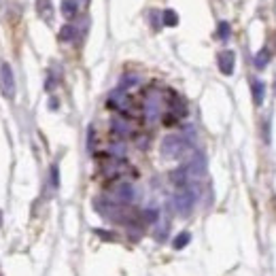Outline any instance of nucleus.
<instances>
[{
	"instance_id": "7ed1b4c3",
	"label": "nucleus",
	"mask_w": 276,
	"mask_h": 276,
	"mask_svg": "<svg viewBox=\"0 0 276 276\" xmlns=\"http://www.w3.org/2000/svg\"><path fill=\"white\" fill-rule=\"evenodd\" d=\"M0 88H2V93L9 100L15 98V79H13V70L6 62L0 66Z\"/></svg>"
},
{
	"instance_id": "6ab92c4d",
	"label": "nucleus",
	"mask_w": 276,
	"mask_h": 276,
	"mask_svg": "<svg viewBox=\"0 0 276 276\" xmlns=\"http://www.w3.org/2000/svg\"><path fill=\"white\" fill-rule=\"evenodd\" d=\"M274 90H276V83H274Z\"/></svg>"
},
{
	"instance_id": "f8f14e48",
	"label": "nucleus",
	"mask_w": 276,
	"mask_h": 276,
	"mask_svg": "<svg viewBox=\"0 0 276 276\" xmlns=\"http://www.w3.org/2000/svg\"><path fill=\"white\" fill-rule=\"evenodd\" d=\"M189 240H191V234H189V232H181V234L177 236V238L172 240V247H175L177 251H181V249H185V247H187Z\"/></svg>"
},
{
	"instance_id": "2eb2a0df",
	"label": "nucleus",
	"mask_w": 276,
	"mask_h": 276,
	"mask_svg": "<svg viewBox=\"0 0 276 276\" xmlns=\"http://www.w3.org/2000/svg\"><path fill=\"white\" fill-rule=\"evenodd\" d=\"M51 183H53V187H58L60 185V170H58V166H51Z\"/></svg>"
},
{
	"instance_id": "ddd939ff",
	"label": "nucleus",
	"mask_w": 276,
	"mask_h": 276,
	"mask_svg": "<svg viewBox=\"0 0 276 276\" xmlns=\"http://www.w3.org/2000/svg\"><path fill=\"white\" fill-rule=\"evenodd\" d=\"M230 34H232L230 23H227V21H221L219 28H217V36L221 38V41H227V38H230Z\"/></svg>"
},
{
	"instance_id": "9d476101",
	"label": "nucleus",
	"mask_w": 276,
	"mask_h": 276,
	"mask_svg": "<svg viewBox=\"0 0 276 276\" xmlns=\"http://www.w3.org/2000/svg\"><path fill=\"white\" fill-rule=\"evenodd\" d=\"M162 23H164V26H168V28H175L177 23H179V15H177V11H172V9H164V13H162Z\"/></svg>"
},
{
	"instance_id": "6e6552de",
	"label": "nucleus",
	"mask_w": 276,
	"mask_h": 276,
	"mask_svg": "<svg viewBox=\"0 0 276 276\" xmlns=\"http://www.w3.org/2000/svg\"><path fill=\"white\" fill-rule=\"evenodd\" d=\"M75 36H77V30H75V26H70V23L62 26V28H60V32H58V38H60L62 43H70V41H75Z\"/></svg>"
},
{
	"instance_id": "f257e3e1",
	"label": "nucleus",
	"mask_w": 276,
	"mask_h": 276,
	"mask_svg": "<svg viewBox=\"0 0 276 276\" xmlns=\"http://www.w3.org/2000/svg\"><path fill=\"white\" fill-rule=\"evenodd\" d=\"M187 149V143L183 136H177V134H170V136H166L162 140V155L168 157V160H177L185 153Z\"/></svg>"
},
{
	"instance_id": "0eeeda50",
	"label": "nucleus",
	"mask_w": 276,
	"mask_h": 276,
	"mask_svg": "<svg viewBox=\"0 0 276 276\" xmlns=\"http://www.w3.org/2000/svg\"><path fill=\"white\" fill-rule=\"evenodd\" d=\"M36 11H38V15H41L45 21L53 19V4H51V0H36Z\"/></svg>"
},
{
	"instance_id": "a211bd4d",
	"label": "nucleus",
	"mask_w": 276,
	"mask_h": 276,
	"mask_svg": "<svg viewBox=\"0 0 276 276\" xmlns=\"http://www.w3.org/2000/svg\"><path fill=\"white\" fill-rule=\"evenodd\" d=\"M151 19H153V26H155V30H157V28H160V26H157V13H155V11L151 13Z\"/></svg>"
},
{
	"instance_id": "1a4fd4ad",
	"label": "nucleus",
	"mask_w": 276,
	"mask_h": 276,
	"mask_svg": "<svg viewBox=\"0 0 276 276\" xmlns=\"http://www.w3.org/2000/svg\"><path fill=\"white\" fill-rule=\"evenodd\" d=\"M77 2H75V0H62V15H64V17L66 19H73L75 17V15H77Z\"/></svg>"
},
{
	"instance_id": "4468645a",
	"label": "nucleus",
	"mask_w": 276,
	"mask_h": 276,
	"mask_svg": "<svg viewBox=\"0 0 276 276\" xmlns=\"http://www.w3.org/2000/svg\"><path fill=\"white\" fill-rule=\"evenodd\" d=\"M113 130H115L117 134H121V136H125V134H130L128 123H123L121 119H115V121H113Z\"/></svg>"
},
{
	"instance_id": "423d86ee",
	"label": "nucleus",
	"mask_w": 276,
	"mask_h": 276,
	"mask_svg": "<svg viewBox=\"0 0 276 276\" xmlns=\"http://www.w3.org/2000/svg\"><path fill=\"white\" fill-rule=\"evenodd\" d=\"M251 92H253L255 106H262L264 104V96H266V83H262L259 79H251Z\"/></svg>"
},
{
	"instance_id": "dca6fc26",
	"label": "nucleus",
	"mask_w": 276,
	"mask_h": 276,
	"mask_svg": "<svg viewBox=\"0 0 276 276\" xmlns=\"http://www.w3.org/2000/svg\"><path fill=\"white\" fill-rule=\"evenodd\" d=\"M134 83H138L136 77H125V79H123V85H134Z\"/></svg>"
},
{
	"instance_id": "f03ea898",
	"label": "nucleus",
	"mask_w": 276,
	"mask_h": 276,
	"mask_svg": "<svg viewBox=\"0 0 276 276\" xmlns=\"http://www.w3.org/2000/svg\"><path fill=\"white\" fill-rule=\"evenodd\" d=\"M193 204H195V193L191 191V189H181V191L175 195V206L183 217L191 212Z\"/></svg>"
},
{
	"instance_id": "39448f33",
	"label": "nucleus",
	"mask_w": 276,
	"mask_h": 276,
	"mask_svg": "<svg viewBox=\"0 0 276 276\" xmlns=\"http://www.w3.org/2000/svg\"><path fill=\"white\" fill-rule=\"evenodd\" d=\"M217 64H219L221 73H223L225 77H230L234 73V68H236V55H234V51H230V49L221 51L217 55Z\"/></svg>"
},
{
	"instance_id": "9b49d317",
	"label": "nucleus",
	"mask_w": 276,
	"mask_h": 276,
	"mask_svg": "<svg viewBox=\"0 0 276 276\" xmlns=\"http://www.w3.org/2000/svg\"><path fill=\"white\" fill-rule=\"evenodd\" d=\"M268 64H270V51H268V49H259L257 55H255V68L264 70Z\"/></svg>"
},
{
	"instance_id": "20e7f679",
	"label": "nucleus",
	"mask_w": 276,
	"mask_h": 276,
	"mask_svg": "<svg viewBox=\"0 0 276 276\" xmlns=\"http://www.w3.org/2000/svg\"><path fill=\"white\" fill-rule=\"evenodd\" d=\"M134 198H136V191H134V187H132L130 183H119V185H115V189H113V200H115V202L130 204V202H134Z\"/></svg>"
},
{
	"instance_id": "f3484780",
	"label": "nucleus",
	"mask_w": 276,
	"mask_h": 276,
	"mask_svg": "<svg viewBox=\"0 0 276 276\" xmlns=\"http://www.w3.org/2000/svg\"><path fill=\"white\" fill-rule=\"evenodd\" d=\"M49 106H51V108L55 110V108H58V106H60V102H58V100H55V98H51V100H49Z\"/></svg>"
}]
</instances>
